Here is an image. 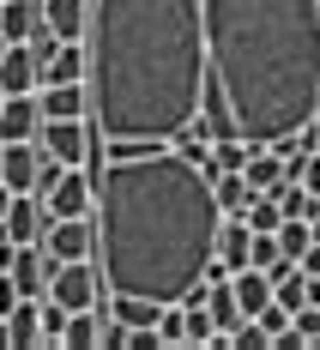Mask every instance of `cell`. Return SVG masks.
<instances>
[{"label": "cell", "mask_w": 320, "mask_h": 350, "mask_svg": "<svg viewBox=\"0 0 320 350\" xmlns=\"http://www.w3.org/2000/svg\"><path fill=\"white\" fill-rule=\"evenodd\" d=\"M91 266L109 296L187 302L212 272L217 200L212 175L176 145L91 151Z\"/></svg>", "instance_id": "obj_1"}, {"label": "cell", "mask_w": 320, "mask_h": 350, "mask_svg": "<svg viewBox=\"0 0 320 350\" xmlns=\"http://www.w3.org/2000/svg\"><path fill=\"white\" fill-rule=\"evenodd\" d=\"M242 217H248V230H278V224H284V211H278L272 193H254L248 206H242Z\"/></svg>", "instance_id": "obj_21"}, {"label": "cell", "mask_w": 320, "mask_h": 350, "mask_svg": "<svg viewBox=\"0 0 320 350\" xmlns=\"http://www.w3.org/2000/svg\"><path fill=\"white\" fill-rule=\"evenodd\" d=\"M85 12H91V0H42V25L61 36V42H79L85 36Z\"/></svg>", "instance_id": "obj_16"}, {"label": "cell", "mask_w": 320, "mask_h": 350, "mask_svg": "<svg viewBox=\"0 0 320 350\" xmlns=\"http://www.w3.org/2000/svg\"><path fill=\"white\" fill-rule=\"evenodd\" d=\"M242 175H248V187H272V181H284V157H278L272 145H248Z\"/></svg>", "instance_id": "obj_18"}, {"label": "cell", "mask_w": 320, "mask_h": 350, "mask_svg": "<svg viewBox=\"0 0 320 350\" xmlns=\"http://www.w3.org/2000/svg\"><path fill=\"white\" fill-rule=\"evenodd\" d=\"M0 91H36V49L31 42H6V55H0Z\"/></svg>", "instance_id": "obj_14"}, {"label": "cell", "mask_w": 320, "mask_h": 350, "mask_svg": "<svg viewBox=\"0 0 320 350\" xmlns=\"http://www.w3.org/2000/svg\"><path fill=\"white\" fill-rule=\"evenodd\" d=\"M85 103L103 145H170L206 97L200 0H91Z\"/></svg>", "instance_id": "obj_2"}, {"label": "cell", "mask_w": 320, "mask_h": 350, "mask_svg": "<svg viewBox=\"0 0 320 350\" xmlns=\"http://www.w3.org/2000/svg\"><path fill=\"white\" fill-rule=\"evenodd\" d=\"M0 36H6V42H36V36H49L42 0H0Z\"/></svg>", "instance_id": "obj_13"}, {"label": "cell", "mask_w": 320, "mask_h": 350, "mask_svg": "<svg viewBox=\"0 0 320 350\" xmlns=\"http://www.w3.org/2000/svg\"><path fill=\"white\" fill-rule=\"evenodd\" d=\"M266 345H272V338L260 332V320H242V326L230 332V350H266Z\"/></svg>", "instance_id": "obj_24"}, {"label": "cell", "mask_w": 320, "mask_h": 350, "mask_svg": "<svg viewBox=\"0 0 320 350\" xmlns=\"http://www.w3.org/2000/svg\"><path fill=\"white\" fill-rule=\"evenodd\" d=\"M36 145H42L49 163H61V170H85L91 151L103 145V133L91 127V115H79V121H42V127H36Z\"/></svg>", "instance_id": "obj_4"}, {"label": "cell", "mask_w": 320, "mask_h": 350, "mask_svg": "<svg viewBox=\"0 0 320 350\" xmlns=\"http://www.w3.org/2000/svg\"><path fill=\"white\" fill-rule=\"evenodd\" d=\"M49 296H55L67 314H79V308H97V314H103V278H97L91 260H67V266H55V272H49Z\"/></svg>", "instance_id": "obj_5"}, {"label": "cell", "mask_w": 320, "mask_h": 350, "mask_svg": "<svg viewBox=\"0 0 320 350\" xmlns=\"http://www.w3.org/2000/svg\"><path fill=\"white\" fill-rule=\"evenodd\" d=\"M36 314H42V345H61V326H67V308H61L55 296H42V302H36Z\"/></svg>", "instance_id": "obj_23"}, {"label": "cell", "mask_w": 320, "mask_h": 350, "mask_svg": "<svg viewBox=\"0 0 320 350\" xmlns=\"http://www.w3.org/2000/svg\"><path fill=\"white\" fill-rule=\"evenodd\" d=\"M36 109H42V121H79V115H91L85 79H72V85H36Z\"/></svg>", "instance_id": "obj_12"}, {"label": "cell", "mask_w": 320, "mask_h": 350, "mask_svg": "<svg viewBox=\"0 0 320 350\" xmlns=\"http://www.w3.org/2000/svg\"><path fill=\"white\" fill-rule=\"evenodd\" d=\"M206 97L230 133L272 145L320 109V0H200Z\"/></svg>", "instance_id": "obj_3"}, {"label": "cell", "mask_w": 320, "mask_h": 350, "mask_svg": "<svg viewBox=\"0 0 320 350\" xmlns=\"http://www.w3.org/2000/svg\"><path fill=\"white\" fill-rule=\"evenodd\" d=\"M230 290H236V308H242L248 320L260 314L266 302H272V278H266L260 266H242V272H230Z\"/></svg>", "instance_id": "obj_17"}, {"label": "cell", "mask_w": 320, "mask_h": 350, "mask_svg": "<svg viewBox=\"0 0 320 350\" xmlns=\"http://www.w3.org/2000/svg\"><path fill=\"white\" fill-rule=\"evenodd\" d=\"M12 284H18V296H31V302H42L49 296V272H55V260H49V247L42 242H25L18 254H12Z\"/></svg>", "instance_id": "obj_8"}, {"label": "cell", "mask_w": 320, "mask_h": 350, "mask_svg": "<svg viewBox=\"0 0 320 350\" xmlns=\"http://www.w3.org/2000/svg\"><path fill=\"white\" fill-rule=\"evenodd\" d=\"M42 224H49V211H42V200L36 193H12L6 200V217H0V230L12 236V242H42Z\"/></svg>", "instance_id": "obj_10"}, {"label": "cell", "mask_w": 320, "mask_h": 350, "mask_svg": "<svg viewBox=\"0 0 320 350\" xmlns=\"http://www.w3.org/2000/svg\"><path fill=\"white\" fill-rule=\"evenodd\" d=\"M260 332H266V338H272V345H290V308H278V302H266V308H260Z\"/></svg>", "instance_id": "obj_22"}, {"label": "cell", "mask_w": 320, "mask_h": 350, "mask_svg": "<svg viewBox=\"0 0 320 350\" xmlns=\"http://www.w3.org/2000/svg\"><path fill=\"white\" fill-rule=\"evenodd\" d=\"M151 338H157V350H181V345H187V326H181V302L157 308V326H151Z\"/></svg>", "instance_id": "obj_20"}, {"label": "cell", "mask_w": 320, "mask_h": 350, "mask_svg": "<svg viewBox=\"0 0 320 350\" xmlns=\"http://www.w3.org/2000/svg\"><path fill=\"white\" fill-rule=\"evenodd\" d=\"M97 326H103L97 308H79V314H67V326H61V345L67 350H97Z\"/></svg>", "instance_id": "obj_19"}, {"label": "cell", "mask_w": 320, "mask_h": 350, "mask_svg": "<svg viewBox=\"0 0 320 350\" xmlns=\"http://www.w3.org/2000/svg\"><path fill=\"white\" fill-rule=\"evenodd\" d=\"M36 345H42V314H36L31 296H18L6 314V350H36Z\"/></svg>", "instance_id": "obj_15"}, {"label": "cell", "mask_w": 320, "mask_h": 350, "mask_svg": "<svg viewBox=\"0 0 320 350\" xmlns=\"http://www.w3.org/2000/svg\"><path fill=\"white\" fill-rule=\"evenodd\" d=\"M212 260L224 272H242V266H248V217H242V211H224V217H217Z\"/></svg>", "instance_id": "obj_11"}, {"label": "cell", "mask_w": 320, "mask_h": 350, "mask_svg": "<svg viewBox=\"0 0 320 350\" xmlns=\"http://www.w3.org/2000/svg\"><path fill=\"white\" fill-rule=\"evenodd\" d=\"M42 247H49L55 266L91 260V217H49V224H42Z\"/></svg>", "instance_id": "obj_7"}, {"label": "cell", "mask_w": 320, "mask_h": 350, "mask_svg": "<svg viewBox=\"0 0 320 350\" xmlns=\"http://www.w3.org/2000/svg\"><path fill=\"white\" fill-rule=\"evenodd\" d=\"M36 127H42L36 91H6L0 97V139H36Z\"/></svg>", "instance_id": "obj_9"}, {"label": "cell", "mask_w": 320, "mask_h": 350, "mask_svg": "<svg viewBox=\"0 0 320 350\" xmlns=\"http://www.w3.org/2000/svg\"><path fill=\"white\" fill-rule=\"evenodd\" d=\"M42 145L36 139H0V181L12 193H36V175H42Z\"/></svg>", "instance_id": "obj_6"}, {"label": "cell", "mask_w": 320, "mask_h": 350, "mask_svg": "<svg viewBox=\"0 0 320 350\" xmlns=\"http://www.w3.org/2000/svg\"><path fill=\"white\" fill-rule=\"evenodd\" d=\"M0 55H6V36H0Z\"/></svg>", "instance_id": "obj_25"}]
</instances>
